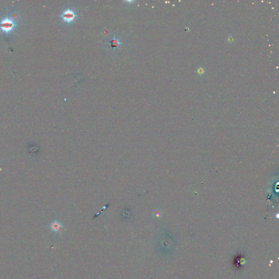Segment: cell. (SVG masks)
Segmentation results:
<instances>
[{"label": "cell", "instance_id": "cell-1", "mask_svg": "<svg viewBox=\"0 0 279 279\" xmlns=\"http://www.w3.org/2000/svg\"><path fill=\"white\" fill-rule=\"evenodd\" d=\"M16 22L13 16H7L0 21V31L5 34L12 32L15 29Z\"/></svg>", "mask_w": 279, "mask_h": 279}, {"label": "cell", "instance_id": "cell-2", "mask_svg": "<svg viewBox=\"0 0 279 279\" xmlns=\"http://www.w3.org/2000/svg\"><path fill=\"white\" fill-rule=\"evenodd\" d=\"M61 17L65 22H70L75 19L76 14L73 10L68 9L63 12L61 15Z\"/></svg>", "mask_w": 279, "mask_h": 279}, {"label": "cell", "instance_id": "cell-3", "mask_svg": "<svg viewBox=\"0 0 279 279\" xmlns=\"http://www.w3.org/2000/svg\"><path fill=\"white\" fill-rule=\"evenodd\" d=\"M50 229L51 231L54 232L62 233L63 231V225H62L59 221L55 220L51 223L50 225Z\"/></svg>", "mask_w": 279, "mask_h": 279}, {"label": "cell", "instance_id": "cell-4", "mask_svg": "<svg viewBox=\"0 0 279 279\" xmlns=\"http://www.w3.org/2000/svg\"><path fill=\"white\" fill-rule=\"evenodd\" d=\"M120 44V42L119 41L116 39H112L111 40L110 42V45H111V46L114 48H116L117 47L118 45Z\"/></svg>", "mask_w": 279, "mask_h": 279}, {"label": "cell", "instance_id": "cell-5", "mask_svg": "<svg viewBox=\"0 0 279 279\" xmlns=\"http://www.w3.org/2000/svg\"><path fill=\"white\" fill-rule=\"evenodd\" d=\"M198 73H199L200 74H202V73H203V70L201 68V70H200V69H198Z\"/></svg>", "mask_w": 279, "mask_h": 279}]
</instances>
